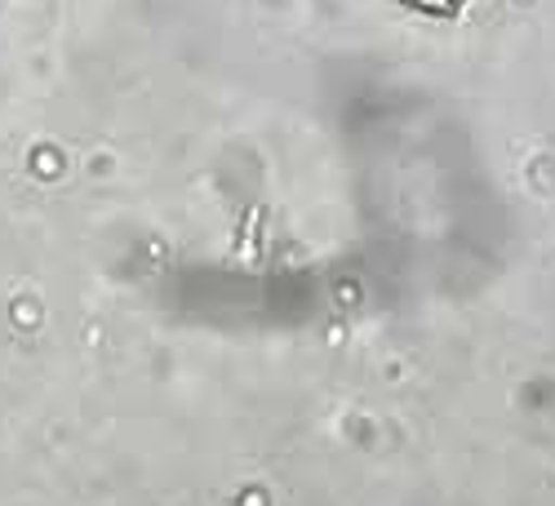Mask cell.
<instances>
[{"label":"cell","instance_id":"obj_1","mask_svg":"<svg viewBox=\"0 0 555 506\" xmlns=\"http://www.w3.org/2000/svg\"><path fill=\"white\" fill-rule=\"evenodd\" d=\"M409 5H418V10H453L457 0H409Z\"/></svg>","mask_w":555,"mask_h":506}]
</instances>
